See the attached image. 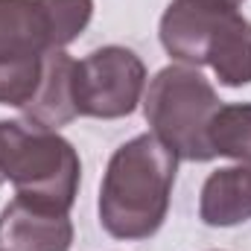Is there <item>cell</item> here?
<instances>
[{"mask_svg": "<svg viewBox=\"0 0 251 251\" xmlns=\"http://www.w3.org/2000/svg\"><path fill=\"white\" fill-rule=\"evenodd\" d=\"M225 3H231V6H240V3H243V0H225Z\"/></svg>", "mask_w": 251, "mask_h": 251, "instance_id": "11", "label": "cell"}, {"mask_svg": "<svg viewBox=\"0 0 251 251\" xmlns=\"http://www.w3.org/2000/svg\"><path fill=\"white\" fill-rule=\"evenodd\" d=\"M146 91V64L128 47H100L76 62V111L79 117L120 120L128 117Z\"/></svg>", "mask_w": 251, "mask_h": 251, "instance_id": "5", "label": "cell"}, {"mask_svg": "<svg viewBox=\"0 0 251 251\" xmlns=\"http://www.w3.org/2000/svg\"><path fill=\"white\" fill-rule=\"evenodd\" d=\"M199 216L210 228H231L251 219V164L225 167L207 176Z\"/></svg>", "mask_w": 251, "mask_h": 251, "instance_id": "9", "label": "cell"}, {"mask_svg": "<svg viewBox=\"0 0 251 251\" xmlns=\"http://www.w3.org/2000/svg\"><path fill=\"white\" fill-rule=\"evenodd\" d=\"M50 50H64L50 0H0V105L35 97Z\"/></svg>", "mask_w": 251, "mask_h": 251, "instance_id": "4", "label": "cell"}, {"mask_svg": "<svg viewBox=\"0 0 251 251\" xmlns=\"http://www.w3.org/2000/svg\"><path fill=\"white\" fill-rule=\"evenodd\" d=\"M222 108L213 85L187 64H170L158 70L143 91V114L152 134L176 152L181 161L216 158L210 146V120Z\"/></svg>", "mask_w": 251, "mask_h": 251, "instance_id": "3", "label": "cell"}, {"mask_svg": "<svg viewBox=\"0 0 251 251\" xmlns=\"http://www.w3.org/2000/svg\"><path fill=\"white\" fill-rule=\"evenodd\" d=\"M237 15V6L225 0H173L161 18L164 50L184 64H207L216 38Z\"/></svg>", "mask_w": 251, "mask_h": 251, "instance_id": "6", "label": "cell"}, {"mask_svg": "<svg viewBox=\"0 0 251 251\" xmlns=\"http://www.w3.org/2000/svg\"><path fill=\"white\" fill-rule=\"evenodd\" d=\"M24 120L38 128H62L79 117L76 111V59L64 50H50L44 56V73L35 97L21 108Z\"/></svg>", "mask_w": 251, "mask_h": 251, "instance_id": "8", "label": "cell"}, {"mask_svg": "<svg viewBox=\"0 0 251 251\" xmlns=\"http://www.w3.org/2000/svg\"><path fill=\"white\" fill-rule=\"evenodd\" d=\"M0 173L15 184V196L70 213L82 164L59 131L18 120H0Z\"/></svg>", "mask_w": 251, "mask_h": 251, "instance_id": "2", "label": "cell"}, {"mask_svg": "<svg viewBox=\"0 0 251 251\" xmlns=\"http://www.w3.org/2000/svg\"><path fill=\"white\" fill-rule=\"evenodd\" d=\"M73 222L64 210L15 196L0 210V251H70Z\"/></svg>", "mask_w": 251, "mask_h": 251, "instance_id": "7", "label": "cell"}, {"mask_svg": "<svg viewBox=\"0 0 251 251\" xmlns=\"http://www.w3.org/2000/svg\"><path fill=\"white\" fill-rule=\"evenodd\" d=\"M178 158L152 131L123 143L100 184V222L117 240H149L161 231Z\"/></svg>", "mask_w": 251, "mask_h": 251, "instance_id": "1", "label": "cell"}, {"mask_svg": "<svg viewBox=\"0 0 251 251\" xmlns=\"http://www.w3.org/2000/svg\"><path fill=\"white\" fill-rule=\"evenodd\" d=\"M207 137L216 155L251 164V102L222 105L210 120Z\"/></svg>", "mask_w": 251, "mask_h": 251, "instance_id": "10", "label": "cell"}, {"mask_svg": "<svg viewBox=\"0 0 251 251\" xmlns=\"http://www.w3.org/2000/svg\"><path fill=\"white\" fill-rule=\"evenodd\" d=\"M3 181H6V178H3V173H0V184H3Z\"/></svg>", "mask_w": 251, "mask_h": 251, "instance_id": "12", "label": "cell"}]
</instances>
